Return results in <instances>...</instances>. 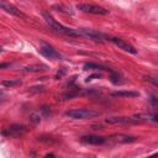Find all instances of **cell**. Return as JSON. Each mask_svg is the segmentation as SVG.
I'll list each match as a JSON object with an SVG mask.
<instances>
[{
  "mask_svg": "<svg viewBox=\"0 0 158 158\" xmlns=\"http://www.w3.org/2000/svg\"><path fill=\"white\" fill-rule=\"evenodd\" d=\"M1 9H2L5 12L10 14V15H14V16H17V17H26L22 11H20L16 6H14V5L6 2L5 0H1Z\"/></svg>",
  "mask_w": 158,
  "mask_h": 158,
  "instance_id": "obj_9",
  "label": "cell"
},
{
  "mask_svg": "<svg viewBox=\"0 0 158 158\" xmlns=\"http://www.w3.org/2000/svg\"><path fill=\"white\" fill-rule=\"evenodd\" d=\"M30 118H31V121H32L33 123H37V122L41 121V115H40V114H32V115L30 116Z\"/></svg>",
  "mask_w": 158,
  "mask_h": 158,
  "instance_id": "obj_18",
  "label": "cell"
},
{
  "mask_svg": "<svg viewBox=\"0 0 158 158\" xmlns=\"http://www.w3.org/2000/svg\"><path fill=\"white\" fill-rule=\"evenodd\" d=\"M9 65H10V64H5V63H2V64L0 65V68L2 69V68H5V67H9Z\"/></svg>",
  "mask_w": 158,
  "mask_h": 158,
  "instance_id": "obj_23",
  "label": "cell"
},
{
  "mask_svg": "<svg viewBox=\"0 0 158 158\" xmlns=\"http://www.w3.org/2000/svg\"><path fill=\"white\" fill-rule=\"evenodd\" d=\"M41 111H42V112H43L46 116H48V115L51 114V110H49V107H48V106H42Z\"/></svg>",
  "mask_w": 158,
  "mask_h": 158,
  "instance_id": "obj_21",
  "label": "cell"
},
{
  "mask_svg": "<svg viewBox=\"0 0 158 158\" xmlns=\"http://www.w3.org/2000/svg\"><path fill=\"white\" fill-rule=\"evenodd\" d=\"M43 17H44L47 25H48L53 31H56V32H58V33H62V35H64V36H68V37H78V36H80L79 32H78V30H74V28H69V27L63 26L62 23H59L58 21H56L48 12H43Z\"/></svg>",
  "mask_w": 158,
  "mask_h": 158,
  "instance_id": "obj_1",
  "label": "cell"
},
{
  "mask_svg": "<svg viewBox=\"0 0 158 158\" xmlns=\"http://www.w3.org/2000/svg\"><path fill=\"white\" fill-rule=\"evenodd\" d=\"M64 115L73 120H85V118H94L99 116V112L91 109H72L64 112Z\"/></svg>",
  "mask_w": 158,
  "mask_h": 158,
  "instance_id": "obj_2",
  "label": "cell"
},
{
  "mask_svg": "<svg viewBox=\"0 0 158 158\" xmlns=\"http://www.w3.org/2000/svg\"><path fill=\"white\" fill-rule=\"evenodd\" d=\"M106 123H123V125H128V123H139L142 122V120H139L138 117H126V116H117V117H109L105 120Z\"/></svg>",
  "mask_w": 158,
  "mask_h": 158,
  "instance_id": "obj_8",
  "label": "cell"
},
{
  "mask_svg": "<svg viewBox=\"0 0 158 158\" xmlns=\"http://www.w3.org/2000/svg\"><path fill=\"white\" fill-rule=\"evenodd\" d=\"M78 32L80 36H84L86 38H90V40H95V41H101V40H107L109 41V36L99 32V31H95V30H90V28H78Z\"/></svg>",
  "mask_w": 158,
  "mask_h": 158,
  "instance_id": "obj_4",
  "label": "cell"
},
{
  "mask_svg": "<svg viewBox=\"0 0 158 158\" xmlns=\"http://www.w3.org/2000/svg\"><path fill=\"white\" fill-rule=\"evenodd\" d=\"M83 68H84V70H88V69H101V70H105L106 69L105 65L98 64V63H85Z\"/></svg>",
  "mask_w": 158,
  "mask_h": 158,
  "instance_id": "obj_15",
  "label": "cell"
},
{
  "mask_svg": "<svg viewBox=\"0 0 158 158\" xmlns=\"http://www.w3.org/2000/svg\"><path fill=\"white\" fill-rule=\"evenodd\" d=\"M111 138L118 143H132V142L137 141V137H132V136H127V135H122V133L112 135Z\"/></svg>",
  "mask_w": 158,
  "mask_h": 158,
  "instance_id": "obj_11",
  "label": "cell"
},
{
  "mask_svg": "<svg viewBox=\"0 0 158 158\" xmlns=\"http://www.w3.org/2000/svg\"><path fill=\"white\" fill-rule=\"evenodd\" d=\"M80 141L83 143H86V144H102V143H105L106 138L105 137H100V136L88 135V136H81Z\"/></svg>",
  "mask_w": 158,
  "mask_h": 158,
  "instance_id": "obj_10",
  "label": "cell"
},
{
  "mask_svg": "<svg viewBox=\"0 0 158 158\" xmlns=\"http://www.w3.org/2000/svg\"><path fill=\"white\" fill-rule=\"evenodd\" d=\"M25 131H26V126L15 123V125H11V126L6 127L5 130H2L1 133L4 136H6V137H17V136L22 135Z\"/></svg>",
  "mask_w": 158,
  "mask_h": 158,
  "instance_id": "obj_5",
  "label": "cell"
},
{
  "mask_svg": "<svg viewBox=\"0 0 158 158\" xmlns=\"http://www.w3.org/2000/svg\"><path fill=\"white\" fill-rule=\"evenodd\" d=\"M121 79V77H120V74L118 73H116V72H111V74H110V80L114 83V84H121L122 83V80H120Z\"/></svg>",
  "mask_w": 158,
  "mask_h": 158,
  "instance_id": "obj_16",
  "label": "cell"
},
{
  "mask_svg": "<svg viewBox=\"0 0 158 158\" xmlns=\"http://www.w3.org/2000/svg\"><path fill=\"white\" fill-rule=\"evenodd\" d=\"M109 41L112 42L114 44H116L118 48H121V49H123V51H126V52H128V53H132V54H136V53H137V49H136L133 46H131L128 42L121 40V38H118V37H109Z\"/></svg>",
  "mask_w": 158,
  "mask_h": 158,
  "instance_id": "obj_7",
  "label": "cell"
},
{
  "mask_svg": "<svg viewBox=\"0 0 158 158\" xmlns=\"http://www.w3.org/2000/svg\"><path fill=\"white\" fill-rule=\"evenodd\" d=\"M112 96H120V98H137L139 96V93L137 91H130V90H118L111 93Z\"/></svg>",
  "mask_w": 158,
  "mask_h": 158,
  "instance_id": "obj_13",
  "label": "cell"
},
{
  "mask_svg": "<svg viewBox=\"0 0 158 158\" xmlns=\"http://www.w3.org/2000/svg\"><path fill=\"white\" fill-rule=\"evenodd\" d=\"M44 157H54V154H53V153H47Z\"/></svg>",
  "mask_w": 158,
  "mask_h": 158,
  "instance_id": "obj_24",
  "label": "cell"
},
{
  "mask_svg": "<svg viewBox=\"0 0 158 158\" xmlns=\"http://www.w3.org/2000/svg\"><path fill=\"white\" fill-rule=\"evenodd\" d=\"M151 102H152L154 106H158V99H157L156 96H153V95L151 96Z\"/></svg>",
  "mask_w": 158,
  "mask_h": 158,
  "instance_id": "obj_22",
  "label": "cell"
},
{
  "mask_svg": "<svg viewBox=\"0 0 158 158\" xmlns=\"http://www.w3.org/2000/svg\"><path fill=\"white\" fill-rule=\"evenodd\" d=\"M77 9L84 12H89V14H94V15H107L109 10L98 6V5H93V4H78Z\"/></svg>",
  "mask_w": 158,
  "mask_h": 158,
  "instance_id": "obj_3",
  "label": "cell"
},
{
  "mask_svg": "<svg viewBox=\"0 0 158 158\" xmlns=\"http://www.w3.org/2000/svg\"><path fill=\"white\" fill-rule=\"evenodd\" d=\"M38 52H40L42 56H44L46 58H49V59H53V60H59V59H62V54H60L58 51H56L53 47L48 46V44L42 46V47L38 49Z\"/></svg>",
  "mask_w": 158,
  "mask_h": 158,
  "instance_id": "obj_6",
  "label": "cell"
},
{
  "mask_svg": "<svg viewBox=\"0 0 158 158\" xmlns=\"http://www.w3.org/2000/svg\"><path fill=\"white\" fill-rule=\"evenodd\" d=\"M144 79L146 80H149L151 83H153L154 85L158 86V78H154V77H144Z\"/></svg>",
  "mask_w": 158,
  "mask_h": 158,
  "instance_id": "obj_19",
  "label": "cell"
},
{
  "mask_svg": "<svg viewBox=\"0 0 158 158\" xmlns=\"http://www.w3.org/2000/svg\"><path fill=\"white\" fill-rule=\"evenodd\" d=\"M136 117H138L142 121L158 122V112H153V114H139V115H136Z\"/></svg>",
  "mask_w": 158,
  "mask_h": 158,
  "instance_id": "obj_14",
  "label": "cell"
},
{
  "mask_svg": "<svg viewBox=\"0 0 158 158\" xmlns=\"http://www.w3.org/2000/svg\"><path fill=\"white\" fill-rule=\"evenodd\" d=\"M48 67L46 64H30L22 68V72H31V73H37V72H42V70H47Z\"/></svg>",
  "mask_w": 158,
  "mask_h": 158,
  "instance_id": "obj_12",
  "label": "cell"
},
{
  "mask_svg": "<svg viewBox=\"0 0 158 158\" xmlns=\"http://www.w3.org/2000/svg\"><path fill=\"white\" fill-rule=\"evenodd\" d=\"M154 156H158V152H157V153H154Z\"/></svg>",
  "mask_w": 158,
  "mask_h": 158,
  "instance_id": "obj_25",
  "label": "cell"
},
{
  "mask_svg": "<svg viewBox=\"0 0 158 158\" xmlns=\"http://www.w3.org/2000/svg\"><path fill=\"white\" fill-rule=\"evenodd\" d=\"M100 78H101L100 74H93V75H89L85 80H86V81H90V80H93V79H100Z\"/></svg>",
  "mask_w": 158,
  "mask_h": 158,
  "instance_id": "obj_20",
  "label": "cell"
},
{
  "mask_svg": "<svg viewBox=\"0 0 158 158\" xmlns=\"http://www.w3.org/2000/svg\"><path fill=\"white\" fill-rule=\"evenodd\" d=\"M21 81L17 79V80H2L1 81V85L4 86H15V85H20Z\"/></svg>",
  "mask_w": 158,
  "mask_h": 158,
  "instance_id": "obj_17",
  "label": "cell"
}]
</instances>
